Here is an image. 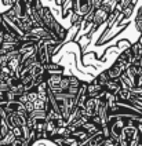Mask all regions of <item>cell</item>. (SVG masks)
Here are the masks:
<instances>
[{"label":"cell","instance_id":"6da1fadb","mask_svg":"<svg viewBox=\"0 0 142 146\" xmlns=\"http://www.w3.org/2000/svg\"><path fill=\"white\" fill-rule=\"evenodd\" d=\"M73 1V7H72V13L77 14L79 17H84L90 14L91 11L95 10L94 6V0H72Z\"/></svg>","mask_w":142,"mask_h":146},{"label":"cell","instance_id":"7a4b0ae2","mask_svg":"<svg viewBox=\"0 0 142 146\" xmlns=\"http://www.w3.org/2000/svg\"><path fill=\"white\" fill-rule=\"evenodd\" d=\"M109 15H110V13L106 11L104 7H98L95 8V11H94V17H92V25H91V32H94L97 28H100L102 24H105L106 21H108Z\"/></svg>","mask_w":142,"mask_h":146},{"label":"cell","instance_id":"3957f363","mask_svg":"<svg viewBox=\"0 0 142 146\" xmlns=\"http://www.w3.org/2000/svg\"><path fill=\"white\" fill-rule=\"evenodd\" d=\"M130 48H131V54H133V64L135 62H139V59L142 58V44L141 41H135L133 43L131 46H130Z\"/></svg>","mask_w":142,"mask_h":146},{"label":"cell","instance_id":"277c9868","mask_svg":"<svg viewBox=\"0 0 142 146\" xmlns=\"http://www.w3.org/2000/svg\"><path fill=\"white\" fill-rule=\"evenodd\" d=\"M106 72H108V74H109V77H110V79H120V76L124 73V69L119 65V64L113 62V65L110 66Z\"/></svg>","mask_w":142,"mask_h":146},{"label":"cell","instance_id":"5b68a950","mask_svg":"<svg viewBox=\"0 0 142 146\" xmlns=\"http://www.w3.org/2000/svg\"><path fill=\"white\" fill-rule=\"evenodd\" d=\"M134 24H135V29H137L139 33H142V6L138 8V11H137Z\"/></svg>","mask_w":142,"mask_h":146},{"label":"cell","instance_id":"8992f818","mask_svg":"<svg viewBox=\"0 0 142 146\" xmlns=\"http://www.w3.org/2000/svg\"><path fill=\"white\" fill-rule=\"evenodd\" d=\"M3 1V4H6V6H9V7H11L13 4H14V0H1Z\"/></svg>","mask_w":142,"mask_h":146}]
</instances>
